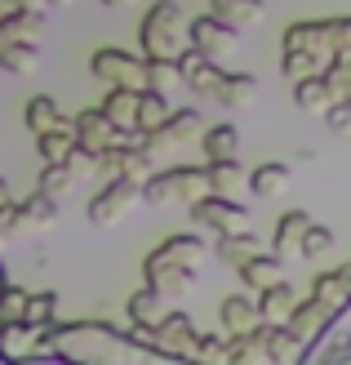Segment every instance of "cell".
Segmentation results:
<instances>
[{
  "label": "cell",
  "instance_id": "obj_49",
  "mask_svg": "<svg viewBox=\"0 0 351 365\" xmlns=\"http://www.w3.org/2000/svg\"><path fill=\"white\" fill-rule=\"evenodd\" d=\"M5 205H9V182L0 178V210H5Z\"/></svg>",
  "mask_w": 351,
  "mask_h": 365
},
{
  "label": "cell",
  "instance_id": "obj_24",
  "mask_svg": "<svg viewBox=\"0 0 351 365\" xmlns=\"http://www.w3.org/2000/svg\"><path fill=\"white\" fill-rule=\"evenodd\" d=\"M0 71H9V76H36V71H41V45L36 41L0 45Z\"/></svg>",
  "mask_w": 351,
  "mask_h": 365
},
{
  "label": "cell",
  "instance_id": "obj_36",
  "mask_svg": "<svg viewBox=\"0 0 351 365\" xmlns=\"http://www.w3.org/2000/svg\"><path fill=\"white\" fill-rule=\"evenodd\" d=\"M187 361L192 365H227V334H196Z\"/></svg>",
  "mask_w": 351,
  "mask_h": 365
},
{
  "label": "cell",
  "instance_id": "obj_2",
  "mask_svg": "<svg viewBox=\"0 0 351 365\" xmlns=\"http://www.w3.org/2000/svg\"><path fill=\"white\" fill-rule=\"evenodd\" d=\"M138 45H142V58L147 63H178L182 49H187V18H182L178 0H152L138 23Z\"/></svg>",
  "mask_w": 351,
  "mask_h": 365
},
{
  "label": "cell",
  "instance_id": "obj_42",
  "mask_svg": "<svg viewBox=\"0 0 351 365\" xmlns=\"http://www.w3.org/2000/svg\"><path fill=\"white\" fill-rule=\"evenodd\" d=\"M18 232H23V210H18V200H9V205L0 210V245L14 241Z\"/></svg>",
  "mask_w": 351,
  "mask_h": 365
},
{
  "label": "cell",
  "instance_id": "obj_11",
  "mask_svg": "<svg viewBox=\"0 0 351 365\" xmlns=\"http://www.w3.org/2000/svg\"><path fill=\"white\" fill-rule=\"evenodd\" d=\"M98 174L103 178H129L147 187V178H152V156H147L142 143H129V148H112L98 156Z\"/></svg>",
  "mask_w": 351,
  "mask_h": 365
},
{
  "label": "cell",
  "instance_id": "obj_47",
  "mask_svg": "<svg viewBox=\"0 0 351 365\" xmlns=\"http://www.w3.org/2000/svg\"><path fill=\"white\" fill-rule=\"evenodd\" d=\"M334 49H351V14L334 18Z\"/></svg>",
  "mask_w": 351,
  "mask_h": 365
},
{
  "label": "cell",
  "instance_id": "obj_39",
  "mask_svg": "<svg viewBox=\"0 0 351 365\" xmlns=\"http://www.w3.org/2000/svg\"><path fill=\"white\" fill-rule=\"evenodd\" d=\"M329 254H334V232L320 227V223H311L307 236H303V259L320 263V259H329Z\"/></svg>",
  "mask_w": 351,
  "mask_h": 365
},
{
  "label": "cell",
  "instance_id": "obj_48",
  "mask_svg": "<svg viewBox=\"0 0 351 365\" xmlns=\"http://www.w3.org/2000/svg\"><path fill=\"white\" fill-rule=\"evenodd\" d=\"M107 9H129V5H138V0H103Z\"/></svg>",
  "mask_w": 351,
  "mask_h": 365
},
{
  "label": "cell",
  "instance_id": "obj_3",
  "mask_svg": "<svg viewBox=\"0 0 351 365\" xmlns=\"http://www.w3.org/2000/svg\"><path fill=\"white\" fill-rule=\"evenodd\" d=\"M214 196L209 192V174L205 165H174V170H160L147 178V187H142V200L147 205H169V200H182V205H196V200H205Z\"/></svg>",
  "mask_w": 351,
  "mask_h": 365
},
{
  "label": "cell",
  "instance_id": "obj_29",
  "mask_svg": "<svg viewBox=\"0 0 351 365\" xmlns=\"http://www.w3.org/2000/svg\"><path fill=\"white\" fill-rule=\"evenodd\" d=\"M71 152H76V134H71V125L36 138V156H41V165H67Z\"/></svg>",
  "mask_w": 351,
  "mask_h": 365
},
{
  "label": "cell",
  "instance_id": "obj_31",
  "mask_svg": "<svg viewBox=\"0 0 351 365\" xmlns=\"http://www.w3.org/2000/svg\"><path fill=\"white\" fill-rule=\"evenodd\" d=\"M289 187V165L281 160H263V165L249 170V192L253 196H281Z\"/></svg>",
  "mask_w": 351,
  "mask_h": 365
},
{
  "label": "cell",
  "instance_id": "obj_19",
  "mask_svg": "<svg viewBox=\"0 0 351 365\" xmlns=\"http://www.w3.org/2000/svg\"><path fill=\"white\" fill-rule=\"evenodd\" d=\"M200 152H205V165H214V160H236L240 156V130L231 120L209 125V130L200 134Z\"/></svg>",
  "mask_w": 351,
  "mask_h": 365
},
{
  "label": "cell",
  "instance_id": "obj_12",
  "mask_svg": "<svg viewBox=\"0 0 351 365\" xmlns=\"http://www.w3.org/2000/svg\"><path fill=\"white\" fill-rule=\"evenodd\" d=\"M281 49H307V53L329 58V53H334V18H307V23L285 27Z\"/></svg>",
  "mask_w": 351,
  "mask_h": 365
},
{
  "label": "cell",
  "instance_id": "obj_45",
  "mask_svg": "<svg viewBox=\"0 0 351 365\" xmlns=\"http://www.w3.org/2000/svg\"><path fill=\"white\" fill-rule=\"evenodd\" d=\"M325 76H334V81L351 85V49H334V53H329V67H325Z\"/></svg>",
  "mask_w": 351,
  "mask_h": 365
},
{
  "label": "cell",
  "instance_id": "obj_41",
  "mask_svg": "<svg viewBox=\"0 0 351 365\" xmlns=\"http://www.w3.org/2000/svg\"><path fill=\"white\" fill-rule=\"evenodd\" d=\"M53 312H58V294L53 289H41V294L27 299V325H53Z\"/></svg>",
  "mask_w": 351,
  "mask_h": 365
},
{
  "label": "cell",
  "instance_id": "obj_38",
  "mask_svg": "<svg viewBox=\"0 0 351 365\" xmlns=\"http://www.w3.org/2000/svg\"><path fill=\"white\" fill-rule=\"evenodd\" d=\"M71 182H76V174H71L67 165H41V174H36V192L49 196V200H58Z\"/></svg>",
  "mask_w": 351,
  "mask_h": 365
},
{
  "label": "cell",
  "instance_id": "obj_43",
  "mask_svg": "<svg viewBox=\"0 0 351 365\" xmlns=\"http://www.w3.org/2000/svg\"><path fill=\"white\" fill-rule=\"evenodd\" d=\"M67 170L76 174V178H89V174H98V156H94V152H85L80 143H76V152L67 156Z\"/></svg>",
  "mask_w": 351,
  "mask_h": 365
},
{
  "label": "cell",
  "instance_id": "obj_23",
  "mask_svg": "<svg viewBox=\"0 0 351 365\" xmlns=\"http://www.w3.org/2000/svg\"><path fill=\"white\" fill-rule=\"evenodd\" d=\"M258 339H263V352H267L271 365H289L303 348V339L293 334L289 325H258Z\"/></svg>",
  "mask_w": 351,
  "mask_h": 365
},
{
  "label": "cell",
  "instance_id": "obj_40",
  "mask_svg": "<svg viewBox=\"0 0 351 365\" xmlns=\"http://www.w3.org/2000/svg\"><path fill=\"white\" fill-rule=\"evenodd\" d=\"M174 85H182V71H178V63H164V58L147 63V89H156V94H169Z\"/></svg>",
  "mask_w": 351,
  "mask_h": 365
},
{
  "label": "cell",
  "instance_id": "obj_44",
  "mask_svg": "<svg viewBox=\"0 0 351 365\" xmlns=\"http://www.w3.org/2000/svg\"><path fill=\"white\" fill-rule=\"evenodd\" d=\"M325 120H329V130H334L338 138H347V134H351V98H347V103H334V107L325 112Z\"/></svg>",
  "mask_w": 351,
  "mask_h": 365
},
{
  "label": "cell",
  "instance_id": "obj_20",
  "mask_svg": "<svg viewBox=\"0 0 351 365\" xmlns=\"http://www.w3.org/2000/svg\"><path fill=\"white\" fill-rule=\"evenodd\" d=\"M263 9H267V0H209V14L218 18V23H227V27H258L263 23Z\"/></svg>",
  "mask_w": 351,
  "mask_h": 365
},
{
  "label": "cell",
  "instance_id": "obj_51",
  "mask_svg": "<svg viewBox=\"0 0 351 365\" xmlns=\"http://www.w3.org/2000/svg\"><path fill=\"white\" fill-rule=\"evenodd\" d=\"M5 18H9V14H5V5H0V23H5Z\"/></svg>",
  "mask_w": 351,
  "mask_h": 365
},
{
  "label": "cell",
  "instance_id": "obj_10",
  "mask_svg": "<svg viewBox=\"0 0 351 365\" xmlns=\"http://www.w3.org/2000/svg\"><path fill=\"white\" fill-rule=\"evenodd\" d=\"M187 45L218 63V58H227V53L240 49V31L227 27V23H218L214 14H200V18H192V23H187Z\"/></svg>",
  "mask_w": 351,
  "mask_h": 365
},
{
  "label": "cell",
  "instance_id": "obj_21",
  "mask_svg": "<svg viewBox=\"0 0 351 365\" xmlns=\"http://www.w3.org/2000/svg\"><path fill=\"white\" fill-rule=\"evenodd\" d=\"M236 277H240V285H245V289H253V294H263V289H271V285L285 281L281 277V259H276V254H253L245 267H236Z\"/></svg>",
  "mask_w": 351,
  "mask_h": 365
},
{
  "label": "cell",
  "instance_id": "obj_8",
  "mask_svg": "<svg viewBox=\"0 0 351 365\" xmlns=\"http://www.w3.org/2000/svg\"><path fill=\"white\" fill-rule=\"evenodd\" d=\"M71 120H76V125H71L76 143L85 152H94V156L112 152V148H129V143H142V134H120L116 125L103 116V107H85V112H76Z\"/></svg>",
  "mask_w": 351,
  "mask_h": 365
},
{
  "label": "cell",
  "instance_id": "obj_16",
  "mask_svg": "<svg viewBox=\"0 0 351 365\" xmlns=\"http://www.w3.org/2000/svg\"><path fill=\"white\" fill-rule=\"evenodd\" d=\"M253 98H258V76H253V71H223L218 94H214L218 107H227V112H245V107H253Z\"/></svg>",
  "mask_w": 351,
  "mask_h": 365
},
{
  "label": "cell",
  "instance_id": "obj_35",
  "mask_svg": "<svg viewBox=\"0 0 351 365\" xmlns=\"http://www.w3.org/2000/svg\"><path fill=\"white\" fill-rule=\"evenodd\" d=\"M27 289H18V285H0V330H9V325H23L27 321Z\"/></svg>",
  "mask_w": 351,
  "mask_h": 365
},
{
  "label": "cell",
  "instance_id": "obj_4",
  "mask_svg": "<svg viewBox=\"0 0 351 365\" xmlns=\"http://www.w3.org/2000/svg\"><path fill=\"white\" fill-rule=\"evenodd\" d=\"M196 321L187 312H164V321L156 330H134V343L152 348L156 356H169V361H187L192 356V343H196Z\"/></svg>",
  "mask_w": 351,
  "mask_h": 365
},
{
  "label": "cell",
  "instance_id": "obj_1",
  "mask_svg": "<svg viewBox=\"0 0 351 365\" xmlns=\"http://www.w3.org/2000/svg\"><path fill=\"white\" fill-rule=\"evenodd\" d=\"M200 263H205V241L196 232H178V236H164V241L142 259V281L160 289V294H178L196 281Z\"/></svg>",
  "mask_w": 351,
  "mask_h": 365
},
{
  "label": "cell",
  "instance_id": "obj_27",
  "mask_svg": "<svg viewBox=\"0 0 351 365\" xmlns=\"http://www.w3.org/2000/svg\"><path fill=\"white\" fill-rule=\"evenodd\" d=\"M23 125L31 130V138H41V134H49V130H63V112H58V103H53L49 94L27 98V107H23Z\"/></svg>",
  "mask_w": 351,
  "mask_h": 365
},
{
  "label": "cell",
  "instance_id": "obj_33",
  "mask_svg": "<svg viewBox=\"0 0 351 365\" xmlns=\"http://www.w3.org/2000/svg\"><path fill=\"white\" fill-rule=\"evenodd\" d=\"M169 98L164 94H156V89H142V98H138V134H152V130H160L164 120H169Z\"/></svg>",
  "mask_w": 351,
  "mask_h": 365
},
{
  "label": "cell",
  "instance_id": "obj_28",
  "mask_svg": "<svg viewBox=\"0 0 351 365\" xmlns=\"http://www.w3.org/2000/svg\"><path fill=\"white\" fill-rule=\"evenodd\" d=\"M18 210H23V232H45V227L58 223V200H49L41 192L23 196V200H18Z\"/></svg>",
  "mask_w": 351,
  "mask_h": 365
},
{
  "label": "cell",
  "instance_id": "obj_9",
  "mask_svg": "<svg viewBox=\"0 0 351 365\" xmlns=\"http://www.w3.org/2000/svg\"><path fill=\"white\" fill-rule=\"evenodd\" d=\"M200 134H205L200 130V112L196 107H182V112H169V120H164L160 130L142 134V148H147V156H169L178 148H187V143L200 138Z\"/></svg>",
  "mask_w": 351,
  "mask_h": 365
},
{
  "label": "cell",
  "instance_id": "obj_32",
  "mask_svg": "<svg viewBox=\"0 0 351 365\" xmlns=\"http://www.w3.org/2000/svg\"><path fill=\"white\" fill-rule=\"evenodd\" d=\"M329 307L325 303H316V299H307V303H298V312H293V321H289V330L298 334L303 343L311 339V334H325V325H329Z\"/></svg>",
  "mask_w": 351,
  "mask_h": 365
},
{
  "label": "cell",
  "instance_id": "obj_26",
  "mask_svg": "<svg viewBox=\"0 0 351 365\" xmlns=\"http://www.w3.org/2000/svg\"><path fill=\"white\" fill-rule=\"evenodd\" d=\"M329 58H320V53H307V49H281V76L289 85L298 81H311V76H325Z\"/></svg>",
  "mask_w": 351,
  "mask_h": 365
},
{
  "label": "cell",
  "instance_id": "obj_13",
  "mask_svg": "<svg viewBox=\"0 0 351 365\" xmlns=\"http://www.w3.org/2000/svg\"><path fill=\"white\" fill-rule=\"evenodd\" d=\"M316 223L307 210H285L281 218H276V227H271V254L276 259H303V236H307V227Z\"/></svg>",
  "mask_w": 351,
  "mask_h": 365
},
{
  "label": "cell",
  "instance_id": "obj_30",
  "mask_svg": "<svg viewBox=\"0 0 351 365\" xmlns=\"http://www.w3.org/2000/svg\"><path fill=\"white\" fill-rule=\"evenodd\" d=\"M214 254H218V263L245 267L253 254H263V250H258V236H253V232H236V236H218V241H214Z\"/></svg>",
  "mask_w": 351,
  "mask_h": 365
},
{
  "label": "cell",
  "instance_id": "obj_25",
  "mask_svg": "<svg viewBox=\"0 0 351 365\" xmlns=\"http://www.w3.org/2000/svg\"><path fill=\"white\" fill-rule=\"evenodd\" d=\"M205 174H209V192L227 200H236V192L249 187V170L240 160H214V165H205Z\"/></svg>",
  "mask_w": 351,
  "mask_h": 365
},
{
  "label": "cell",
  "instance_id": "obj_37",
  "mask_svg": "<svg viewBox=\"0 0 351 365\" xmlns=\"http://www.w3.org/2000/svg\"><path fill=\"white\" fill-rule=\"evenodd\" d=\"M41 23H45V14H9L5 23H0V45H9V41H36Z\"/></svg>",
  "mask_w": 351,
  "mask_h": 365
},
{
  "label": "cell",
  "instance_id": "obj_34",
  "mask_svg": "<svg viewBox=\"0 0 351 365\" xmlns=\"http://www.w3.org/2000/svg\"><path fill=\"white\" fill-rule=\"evenodd\" d=\"M293 103L303 107V112H329L334 107V94H329V85H325V76H311V81H298L293 85Z\"/></svg>",
  "mask_w": 351,
  "mask_h": 365
},
{
  "label": "cell",
  "instance_id": "obj_15",
  "mask_svg": "<svg viewBox=\"0 0 351 365\" xmlns=\"http://www.w3.org/2000/svg\"><path fill=\"white\" fill-rule=\"evenodd\" d=\"M218 321H223V334H253L263 317H258V299L253 294H227L218 303Z\"/></svg>",
  "mask_w": 351,
  "mask_h": 365
},
{
  "label": "cell",
  "instance_id": "obj_46",
  "mask_svg": "<svg viewBox=\"0 0 351 365\" xmlns=\"http://www.w3.org/2000/svg\"><path fill=\"white\" fill-rule=\"evenodd\" d=\"M5 5V14H45L49 0H0Z\"/></svg>",
  "mask_w": 351,
  "mask_h": 365
},
{
  "label": "cell",
  "instance_id": "obj_7",
  "mask_svg": "<svg viewBox=\"0 0 351 365\" xmlns=\"http://www.w3.org/2000/svg\"><path fill=\"white\" fill-rule=\"evenodd\" d=\"M192 227H205L214 236H236V232H253L249 227V210L240 200H227V196H205L187 210Z\"/></svg>",
  "mask_w": 351,
  "mask_h": 365
},
{
  "label": "cell",
  "instance_id": "obj_14",
  "mask_svg": "<svg viewBox=\"0 0 351 365\" xmlns=\"http://www.w3.org/2000/svg\"><path fill=\"white\" fill-rule=\"evenodd\" d=\"M178 71H182V85L192 89L196 98H214L218 94V81H223V67H218L214 58H205L200 49H182V58H178Z\"/></svg>",
  "mask_w": 351,
  "mask_h": 365
},
{
  "label": "cell",
  "instance_id": "obj_5",
  "mask_svg": "<svg viewBox=\"0 0 351 365\" xmlns=\"http://www.w3.org/2000/svg\"><path fill=\"white\" fill-rule=\"evenodd\" d=\"M89 71H94V81L107 85V89H142L147 85V58H138V53H129V49H116V45L94 49Z\"/></svg>",
  "mask_w": 351,
  "mask_h": 365
},
{
  "label": "cell",
  "instance_id": "obj_22",
  "mask_svg": "<svg viewBox=\"0 0 351 365\" xmlns=\"http://www.w3.org/2000/svg\"><path fill=\"white\" fill-rule=\"evenodd\" d=\"M129 321H134V330H156L164 321V294L152 285H142L129 294Z\"/></svg>",
  "mask_w": 351,
  "mask_h": 365
},
{
  "label": "cell",
  "instance_id": "obj_18",
  "mask_svg": "<svg viewBox=\"0 0 351 365\" xmlns=\"http://www.w3.org/2000/svg\"><path fill=\"white\" fill-rule=\"evenodd\" d=\"M253 299H258V317H263V325H289L293 312H298V294H293L289 281L271 285V289H263V294H253Z\"/></svg>",
  "mask_w": 351,
  "mask_h": 365
},
{
  "label": "cell",
  "instance_id": "obj_50",
  "mask_svg": "<svg viewBox=\"0 0 351 365\" xmlns=\"http://www.w3.org/2000/svg\"><path fill=\"white\" fill-rule=\"evenodd\" d=\"M49 5H71V0H49Z\"/></svg>",
  "mask_w": 351,
  "mask_h": 365
},
{
  "label": "cell",
  "instance_id": "obj_6",
  "mask_svg": "<svg viewBox=\"0 0 351 365\" xmlns=\"http://www.w3.org/2000/svg\"><path fill=\"white\" fill-rule=\"evenodd\" d=\"M142 205V187L129 178H107L103 187L89 196V223L94 227H116L120 218H129Z\"/></svg>",
  "mask_w": 351,
  "mask_h": 365
},
{
  "label": "cell",
  "instance_id": "obj_17",
  "mask_svg": "<svg viewBox=\"0 0 351 365\" xmlns=\"http://www.w3.org/2000/svg\"><path fill=\"white\" fill-rule=\"evenodd\" d=\"M138 98H142V89H107L98 107L120 134H138Z\"/></svg>",
  "mask_w": 351,
  "mask_h": 365
}]
</instances>
